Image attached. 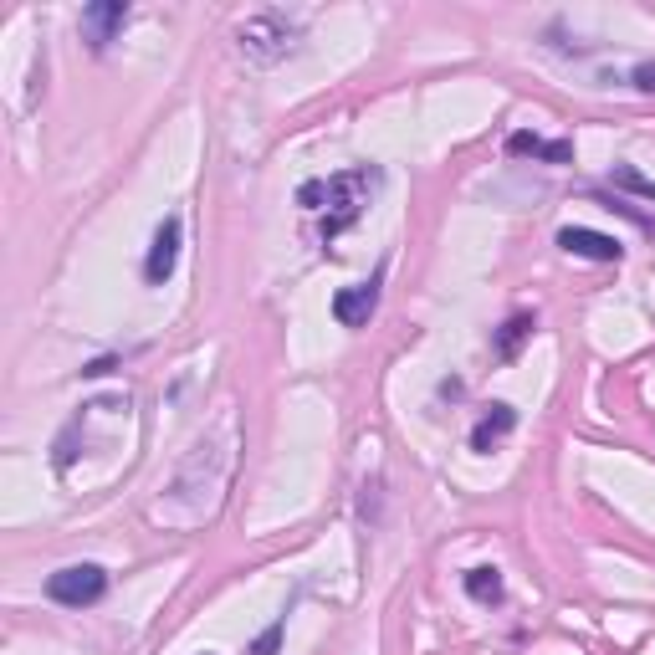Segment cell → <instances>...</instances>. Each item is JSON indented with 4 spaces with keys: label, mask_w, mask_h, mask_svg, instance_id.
<instances>
[{
    "label": "cell",
    "mask_w": 655,
    "mask_h": 655,
    "mask_svg": "<svg viewBox=\"0 0 655 655\" xmlns=\"http://www.w3.org/2000/svg\"><path fill=\"white\" fill-rule=\"evenodd\" d=\"M512 425H517V410L512 405H492V415H482V425L471 430V451H492V441H502Z\"/></svg>",
    "instance_id": "9"
},
{
    "label": "cell",
    "mask_w": 655,
    "mask_h": 655,
    "mask_svg": "<svg viewBox=\"0 0 655 655\" xmlns=\"http://www.w3.org/2000/svg\"><path fill=\"white\" fill-rule=\"evenodd\" d=\"M123 21H128L123 0H93V6H82V36H87V47L103 52L108 41H113V31H123Z\"/></svg>",
    "instance_id": "4"
},
{
    "label": "cell",
    "mask_w": 655,
    "mask_h": 655,
    "mask_svg": "<svg viewBox=\"0 0 655 655\" xmlns=\"http://www.w3.org/2000/svg\"><path fill=\"white\" fill-rule=\"evenodd\" d=\"M374 308H379V282L343 287V292L333 297V318H338L343 328H364V323L374 318Z\"/></svg>",
    "instance_id": "7"
},
{
    "label": "cell",
    "mask_w": 655,
    "mask_h": 655,
    "mask_svg": "<svg viewBox=\"0 0 655 655\" xmlns=\"http://www.w3.org/2000/svg\"><path fill=\"white\" fill-rule=\"evenodd\" d=\"M379 185V174L374 169H343L333 174V180L323 185V200H328V215H323V241H333L338 231H348L364 215L369 205V190Z\"/></svg>",
    "instance_id": "2"
},
{
    "label": "cell",
    "mask_w": 655,
    "mask_h": 655,
    "mask_svg": "<svg viewBox=\"0 0 655 655\" xmlns=\"http://www.w3.org/2000/svg\"><path fill=\"white\" fill-rule=\"evenodd\" d=\"M635 87H640V93H655V62L635 67Z\"/></svg>",
    "instance_id": "14"
},
{
    "label": "cell",
    "mask_w": 655,
    "mask_h": 655,
    "mask_svg": "<svg viewBox=\"0 0 655 655\" xmlns=\"http://www.w3.org/2000/svg\"><path fill=\"white\" fill-rule=\"evenodd\" d=\"M615 190H635V195H645V200H655V180H645V174L635 169V164H615Z\"/></svg>",
    "instance_id": "12"
},
{
    "label": "cell",
    "mask_w": 655,
    "mask_h": 655,
    "mask_svg": "<svg viewBox=\"0 0 655 655\" xmlns=\"http://www.w3.org/2000/svg\"><path fill=\"white\" fill-rule=\"evenodd\" d=\"M507 154H533V159H548V164H569V159H574V144L538 139V134H512V139H507Z\"/></svg>",
    "instance_id": "8"
},
{
    "label": "cell",
    "mask_w": 655,
    "mask_h": 655,
    "mask_svg": "<svg viewBox=\"0 0 655 655\" xmlns=\"http://www.w3.org/2000/svg\"><path fill=\"white\" fill-rule=\"evenodd\" d=\"M174 261H180V215H169V221L154 231V246H149V261H144V277L159 287L174 277Z\"/></svg>",
    "instance_id": "5"
},
{
    "label": "cell",
    "mask_w": 655,
    "mask_h": 655,
    "mask_svg": "<svg viewBox=\"0 0 655 655\" xmlns=\"http://www.w3.org/2000/svg\"><path fill=\"white\" fill-rule=\"evenodd\" d=\"M277 645H282V620H277L272 630H261V635H256V645H251V655H277Z\"/></svg>",
    "instance_id": "13"
},
{
    "label": "cell",
    "mask_w": 655,
    "mask_h": 655,
    "mask_svg": "<svg viewBox=\"0 0 655 655\" xmlns=\"http://www.w3.org/2000/svg\"><path fill=\"white\" fill-rule=\"evenodd\" d=\"M558 246L569 251V256H589V261H620L625 246L615 236H604V231H589V226H563L558 231Z\"/></svg>",
    "instance_id": "6"
},
{
    "label": "cell",
    "mask_w": 655,
    "mask_h": 655,
    "mask_svg": "<svg viewBox=\"0 0 655 655\" xmlns=\"http://www.w3.org/2000/svg\"><path fill=\"white\" fill-rule=\"evenodd\" d=\"M47 594L67 609H82V604H98L108 594V574L98 569V563H67V569H57L47 579Z\"/></svg>",
    "instance_id": "3"
},
{
    "label": "cell",
    "mask_w": 655,
    "mask_h": 655,
    "mask_svg": "<svg viewBox=\"0 0 655 655\" xmlns=\"http://www.w3.org/2000/svg\"><path fill=\"white\" fill-rule=\"evenodd\" d=\"M466 594H471L476 604H497V599H502V574H497V569H471V574H466Z\"/></svg>",
    "instance_id": "10"
},
{
    "label": "cell",
    "mask_w": 655,
    "mask_h": 655,
    "mask_svg": "<svg viewBox=\"0 0 655 655\" xmlns=\"http://www.w3.org/2000/svg\"><path fill=\"white\" fill-rule=\"evenodd\" d=\"M297 36H302L297 21H287L282 11H261V16H251V21L236 26V47H241L246 62L272 67V62H282V57L297 52Z\"/></svg>",
    "instance_id": "1"
},
{
    "label": "cell",
    "mask_w": 655,
    "mask_h": 655,
    "mask_svg": "<svg viewBox=\"0 0 655 655\" xmlns=\"http://www.w3.org/2000/svg\"><path fill=\"white\" fill-rule=\"evenodd\" d=\"M528 333H533V318H528V313H517V318L497 333V354H502V359H512V354H517V343L528 338Z\"/></svg>",
    "instance_id": "11"
}]
</instances>
